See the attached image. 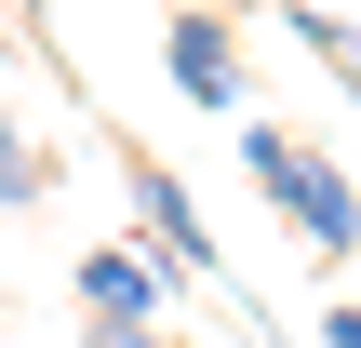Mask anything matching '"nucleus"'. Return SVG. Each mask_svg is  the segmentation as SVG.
<instances>
[{"label":"nucleus","mask_w":361,"mask_h":348,"mask_svg":"<svg viewBox=\"0 0 361 348\" xmlns=\"http://www.w3.org/2000/svg\"><path fill=\"white\" fill-rule=\"evenodd\" d=\"M241 161H255V188L281 201V228L308 241V255H361V188L335 174V148H308V134H281V121H241Z\"/></svg>","instance_id":"f257e3e1"},{"label":"nucleus","mask_w":361,"mask_h":348,"mask_svg":"<svg viewBox=\"0 0 361 348\" xmlns=\"http://www.w3.org/2000/svg\"><path fill=\"white\" fill-rule=\"evenodd\" d=\"M161 295H174V268H161L147 241H94V255H80V322H94V335H147Z\"/></svg>","instance_id":"f03ea898"},{"label":"nucleus","mask_w":361,"mask_h":348,"mask_svg":"<svg viewBox=\"0 0 361 348\" xmlns=\"http://www.w3.org/2000/svg\"><path fill=\"white\" fill-rule=\"evenodd\" d=\"M134 174V215H147V255L174 268V282H228L214 268V228H201V201H188V174H161V161H121Z\"/></svg>","instance_id":"7ed1b4c3"},{"label":"nucleus","mask_w":361,"mask_h":348,"mask_svg":"<svg viewBox=\"0 0 361 348\" xmlns=\"http://www.w3.org/2000/svg\"><path fill=\"white\" fill-rule=\"evenodd\" d=\"M161 54H174V94H188V107H241V27H228V13H201V0H174V27H161Z\"/></svg>","instance_id":"20e7f679"},{"label":"nucleus","mask_w":361,"mask_h":348,"mask_svg":"<svg viewBox=\"0 0 361 348\" xmlns=\"http://www.w3.org/2000/svg\"><path fill=\"white\" fill-rule=\"evenodd\" d=\"M27 201H40V148L0 121V215H27Z\"/></svg>","instance_id":"39448f33"},{"label":"nucleus","mask_w":361,"mask_h":348,"mask_svg":"<svg viewBox=\"0 0 361 348\" xmlns=\"http://www.w3.org/2000/svg\"><path fill=\"white\" fill-rule=\"evenodd\" d=\"M94 348H161V335H94Z\"/></svg>","instance_id":"423d86ee"}]
</instances>
